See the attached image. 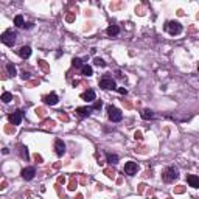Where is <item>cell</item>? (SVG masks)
<instances>
[{
  "instance_id": "obj_1",
  "label": "cell",
  "mask_w": 199,
  "mask_h": 199,
  "mask_svg": "<svg viewBox=\"0 0 199 199\" xmlns=\"http://www.w3.org/2000/svg\"><path fill=\"white\" fill-rule=\"evenodd\" d=\"M177 177H179V171H177L176 166H168V168H165L163 173H162V179H163V182H166V184L174 182Z\"/></svg>"
},
{
  "instance_id": "obj_2",
  "label": "cell",
  "mask_w": 199,
  "mask_h": 199,
  "mask_svg": "<svg viewBox=\"0 0 199 199\" xmlns=\"http://www.w3.org/2000/svg\"><path fill=\"white\" fill-rule=\"evenodd\" d=\"M165 31L170 33L171 36H177V34L182 33V25L176 22V20H170V22L165 23Z\"/></svg>"
},
{
  "instance_id": "obj_3",
  "label": "cell",
  "mask_w": 199,
  "mask_h": 199,
  "mask_svg": "<svg viewBox=\"0 0 199 199\" xmlns=\"http://www.w3.org/2000/svg\"><path fill=\"white\" fill-rule=\"evenodd\" d=\"M0 41H2L5 45H8V47H13V45L16 44V33H14L13 30H6L5 33L0 36Z\"/></svg>"
},
{
  "instance_id": "obj_4",
  "label": "cell",
  "mask_w": 199,
  "mask_h": 199,
  "mask_svg": "<svg viewBox=\"0 0 199 199\" xmlns=\"http://www.w3.org/2000/svg\"><path fill=\"white\" fill-rule=\"evenodd\" d=\"M100 87L104 89V90H109V89H117L115 81H114V78H112V76H109V73H108V75H104V76H103L101 79H100Z\"/></svg>"
},
{
  "instance_id": "obj_5",
  "label": "cell",
  "mask_w": 199,
  "mask_h": 199,
  "mask_svg": "<svg viewBox=\"0 0 199 199\" xmlns=\"http://www.w3.org/2000/svg\"><path fill=\"white\" fill-rule=\"evenodd\" d=\"M108 115H109V118L112 120V122H120V120L123 118V114L120 109H117L115 106H108Z\"/></svg>"
},
{
  "instance_id": "obj_6",
  "label": "cell",
  "mask_w": 199,
  "mask_h": 199,
  "mask_svg": "<svg viewBox=\"0 0 199 199\" xmlns=\"http://www.w3.org/2000/svg\"><path fill=\"white\" fill-rule=\"evenodd\" d=\"M138 171V165L136 162H126L124 163V168H123V173L128 174V176H134V174H137Z\"/></svg>"
},
{
  "instance_id": "obj_7",
  "label": "cell",
  "mask_w": 199,
  "mask_h": 199,
  "mask_svg": "<svg viewBox=\"0 0 199 199\" xmlns=\"http://www.w3.org/2000/svg\"><path fill=\"white\" fill-rule=\"evenodd\" d=\"M22 118H23V112H22V111H14L13 114H9V117H8L9 123H11L13 126H17V124H20Z\"/></svg>"
},
{
  "instance_id": "obj_8",
  "label": "cell",
  "mask_w": 199,
  "mask_h": 199,
  "mask_svg": "<svg viewBox=\"0 0 199 199\" xmlns=\"http://www.w3.org/2000/svg\"><path fill=\"white\" fill-rule=\"evenodd\" d=\"M55 152L59 156V157L65 154V143H64L61 138H56L55 140Z\"/></svg>"
},
{
  "instance_id": "obj_9",
  "label": "cell",
  "mask_w": 199,
  "mask_h": 199,
  "mask_svg": "<svg viewBox=\"0 0 199 199\" xmlns=\"http://www.w3.org/2000/svg\"><path fill=\"white\" fill-rule=\"evenodd\" d=\"M81 98H83L84 101H87V103H92V101H95V100H97V95H95V90L87 89L86 92H83V93H81Z\"/></svg>"
},
{
  "instance_id": "obj_10",
  "label": "cell",
  "mask_w": 199,
  "mask_h": 199,
  "mask_svg": "<svg viewBox=\"0 0 199 199\" xmlns=\"http://www.w3.org/2000/svg\"><path fill=\"white\" fill-rule=\"evenodd\" d=\"M36 174V168L34 166H28V168H23L22 170V177L25 180H31Z\"/></svg>"
},
{
  "instance_id": "obj_11",
  "label": "cell",
  "mask_w": 199,
  "mask_h": 199,
  "mask_svg": "<svg viewBox=\"0 0 199 199\" xmlns=\"http://www.w3.org/2000/svg\"><path fill=\"white\" fill-rule=\"evenodd\" d=\"M17 55H19L20 58H23V59L30 58V55H31V47H30V45H23V47H20L19 50H17Z\"/></svg>"
},
{
  "instance_id": "obj_12",
  "label": "cell",
  "mask_w": 199,
  "mask_h": 199,
  "mask_svg": "<svg viewBox=\"0 0 199 199\" xmlns=\"http://www.w3.org/2000/svg\"><path fill=\"white\" fill-rule=\"evenodd\" d=\"M75 112H76L78 117H81V118H86V117H89L93 111H92V108H76V111H75Z\"/></svg>"
},
{
  "instance_id": "obj_13",
  "label": "cell",
  "mask_w": 199,
  "mask_h": 199,
  "mask_svg": "<svg viewBox=\"0 0 199 199\" xmlns=\"http://www.w3.org/2000/svg\"><path fill=\"white\" fill-rule=\"evenodd\" d=\"M44 103L45 104H50V106H55L58 103V95L56 93H48L44 97Z\"/></svg>"
},
{
  "instance_id": "obj_14",
  "label": "cell",
  "mask_w": 199,
  "mask_h": 199,
  "mask_svg": "<svg viewBox=\"0 0 199 199\" xmlns=\"http://www.w3.org/2000/svg\"><path fill=\"white\" fill-rule=\"evenodd\" d=\"M187 182H188V185H190V187L199 188V177L194 176V174H188V176H187Z\"/></svg>"
},
{
  "instance_id": "obj_15",
  "label": "cell",
  "mask_w": 199,
  "mask_h": 199,
  "mask_svg": "<svg viewBox=\"0 0 199 199\" xmlns=\"http://www.w3.org/2000/svg\"><path fill=\"white\" fill-rule=\"evenodd\" d=\"M106 33H108V36H111V37L118 36V34H120V28H118V25H111V27H108Z\"/></svg>"
},
{
  "instance_id": "obj_16",
  "label": "cell",
  "mask_w": 199,
  "mask_h": 199,
  "mask_svg": "<svg viewBox=\"0 0 199 199\" xmlns=\"http://www.w3.org/2000/svg\"><path fill=\"white\" fill-rule=\"evenodd\" d=\"M140 115H142V118H143V120H151V118H154V112H152L151 109H143Z\"/></svg>"
},
{
  "instance_id": "obj_17",
  "label": "cell",
  "mask_w": 199,
  "mask_h": 199,
  "mask_svg": "<svg viewBox=\"0 0 199 199\" xmlns=\"http://www.w3.org/2000/svg\"><path fill=\"white\" fill-rule=\"evenodd\" d=\"M67 188H69L70 191H75V190H76V188H78V180H76V177H75V176H70V180H69V187H67Z\"/></svg>"
},
{
  "instance_id": "obj_18",
  "label": "cell",
  "mask_w": 199,
  "mask_h": 199,
  "mask_svg": "<svg viewBox=\"0 0 199 199\" xmlns=\"http://www.w3.org/2000/svg\"><path fill=\"white\" fill-rule=\"evenodd\" d=\"M81 73H83L84 76H92V75H93V70H92V67H90V65L84 64V65L81 67Z\"/></svg>"
},
{
  "instance_id": "obj_19",
  "label": "cell",
  "mask_w": 199,
  "mask_h": 199,
  "mask_svg": "<svg viewBox=\"0 0 199 199\" xmlns=\"http://www.w3.org/2000/svg\"><path fill=\"white\" fill-rule=\"evenodd\" d=\"M106 159H108V162L111 163V165H117V163H118V156H117V154H111V152H108V154H106Z\"/></svg>"
},
{
  "instance_id": "obj_20",
  "label": "cell",
  "mask_w": 199,
  "mask_h": 199,
  "mask_svg": "<svg viewBox=\"0 0 199 199\" xmlns=\"http://www.w3.org/2000/svg\"><path fill=\"white\" fill-rule=\"evenodd\" d=\"M14 25H16V27H19V28H23V27H25L23 17L20 16V14H17V16L14 17Z\"/></svg>"
},
{
  "instance_id": "obj_21",
  "label": "cell",
  "mask_w": 199,
  "mask_h": 199,
  "mask_svg": "<svg viewBox=\"0 0 199 199\" xmlns=\"http://www.w3.org/2000/svg\"><path fill=\"white\" fill-rule=\"evenodd\" d=\"M19 149H20V156H22L25 160H28V159H30V154H28V148L23 146V145H20Z\"/></svg>"
},
{
  "instance_id": "obj_22",
  "label": "cell",
  "mask_w": 199,
  "mask_h": 199,
  "mask_svg": "<svg viewBox=\"0 0 199 199\" xmlns=\"http://www.w3.org/2000/svg\"><path fill=\"white\" fill-rule=\"evenodd\" d=\"M37 64H39V67H41L42 70H44L45 73H50V67H48V64L44 61V59H41V61H37Z\"/></svg>"
},
{
  "instance_id": "obj_23",
  "label": "cell",
  "mask_w": 199,
  "mask_h": 199,
  "mask_svg": "<svg viewBox=\"0 0 199 199\" xmlns=\"http://www.w3.org/2000/svg\"><path fill=\"white\" fill-rule=\"evenodd\" d=\"M3 103H9L13 100V93H9V92H5V93H2V97H0Z\"/></svg>"
},
{
  "instance_id": "obj_24",
  "label": "cell",
  "mask_w": 199,
  "mask_h": 199,
  "mask_svg": "<svg viewBox=\"0 0 199 199\" xmlns=\"http://www.w3.org/2000/svg\"><path fill=\"white\" fill-rule=\"evenodd\" d=\"M104 174H106V176H108V177H111V179H115V170H114V168H104Z\"/></svg>"
},
{
  "instance_id": "obj_25",
  "label": "cell",
  "mask_w": 199,
  "mask_h": 199,
  "mask_svg": "<svg viewBox=\"0 0 199 199\" xmlns=\"http://www.w3.org/2000/svg\"><path fill=\"white\" fill-rule=\"evenodd\" d=\"M72 65H73V67H76V69H81V67H83L84 64H83V61H81L79 58H73V59H72Z\"/></svg>"
},
{
  "instance_id": "obj_26",
  "label": "cell",
  "mask_w": 199,
  "mask_h": 199,
  "mask_svg": "<svg viewBox=\"0 0 199 199\" xmlns=\"http://www.w3.org/2000/svg\"><path fill=\"white\" fill-rule=\"evenodd\" d=\"M6 70L9 72V75H11V76H16V67H14L11 62L6 64Z\"/></svg>"
},
{
  "instance_id": "obj_27",
  "label": "cell",
  "mask_w": 199,
  "mask_h": 199,
  "mask_svg": "<svg viewBox=\"0 0 199 199\" xmlns=\"http://www.w3.org/2000/svg\"><path fill=\"white\" fill-rule=\"evenodd\" d=\"M42 126H44V128H50V129H53V128H55V122H53V120H44Z\"/></svg>"
},
{
  "instance_id": "obj_28",
  "label": "cell",
  "mask_w": 199,
  "mask_h": 199,
  "mask_svg": "<svg viewBox=\"0 0 199 199\" xmlns=\"http://www.w3.org/2000/svg\"><path fill=\"white\" fill-rule=\"evenodd\" d=\"M5 132L6 134H14V132H16V128H14L13 124H6V126H5Z\"/></svg>"
},
{
  "instance_id": "obj_29",
  "label": "cell",
  "mask_w": 199,
  "mask_h": 199,
  "mask_svg": "<svg viewBox=\"0 0 199 199\" xmlns=\"http://www.w3.org/2000/svg\"><path fill=\"white\" fill-rule=\"evenodd\" d=\"M93 64H95V65H98V67H106V62L103 61L101 58H95L93 59Z\"/></svg>"
},
{
  "instance_id": "obj_30",
  "label": "cell",
  "mask_w": 199,
  "mask_h": 199,
  "mask_svg": "<svg viewBox=\"0 0 199 199\" xmlns=\"http://www.w3.org/2000/svg\"><path fill=\"white\" fill-rule=\"evenodd\" d=\"M34 112H36V115L41 117V118H44V117H45V109H44V108H37Z\"/></svg>"
},
{
  "instance_id": "obj_31",
  "label": "cell",
  "mask_w": 199,
  "mask_h": 199,
  "mask_svg": "<svg viewBox=\"0 0 199 199\" xmlns=\"http://www.w3.org/2000/svg\"><path fill=\"white\" fill-rule=\"evenodd\" d=\"M20 78H22L23 81H28V79L31 78V73H30V72H25V70H23V72L20 73Z\"/></svg>"
},
{
  "instance_id": "obj_32",
  "label": "cell",
  "mask_w": 199,
  "mask_h": 199,
  "mask_svg": "<svg viewBox=\"0 0 199 199\" xmlns=\"http://www.w3.org/2000/svg\"><path fill=\"white\" fill-rule=\"evenodd\" d=\"M184 191H185V187H184V185H177L176 188H174V193H177V194L184 193Z\"/></svg>"
},
{
  "instance_id": "obj_33",
  "label": "cell",
  "mask_w": 199,
  "mask_h": 199,
  "mask_svg": "<svg viewBox=\"0 0 199 199\" xmlns=\"http://www.w3.org/2000/svg\"><path fill=\"white\" fill-rule=\"evenodd\" d=\"M101 106H103V103L100 101V100H97V101L93 103V106H92V111H95V109H101Z\"/></svg>"
},
{
  "instance_id": "obj_34",
  "label": "cell",
  "mask_w": 199,
  "mask_h": 199,
  "mask_svg": "<svg viewBox=\"0 0 199 199\" xmlns=\"http://www.w3.org/2000/svg\"><path fill=\"white\" fill-rule=\"evenodd\" d=\"M28 87H34V86H39V79H33V81H28L27 83Z\"/></svg>"
},
{
  "instance_id": "obj_35",
  "label": "cell",
  "mask_w": 199,
  "mask_h": 199,
  "mask_svg": "<svg viewBox=\"0 0 199 199\" xmlns=\"http://www.w3.org/2000/svg\"><path fill=\"white\" fill-rule=\"evenodd\" d=\"M65 20H67V22H73V20H75V13H69V14H67Z\"/></svg>"
},
{
  "instance_id": "obj_36",
  "label": "cell",
  "mask_w": 199,
  "mask_h": 199,
  "mask_svg": "<svg viewBox=\"0 0 199 199\" xmlns=\"http://www.w3.org/2000/svg\"><path fill=\"white\" fill-rule=\"evenodd\" d=\"M59 118L64 120V122H69V115H67L65 112H62V111H61V114H59Z\"/></svg>"
},
{
  "instance_id": "obj_37",
  "label": "cell",
  "mask_w": 199,
  "mask_h": 199,
  "mask_svg": "<svg viewBox=\"0 0 199 199\" xmlns=\"http://www.w3.org/2000/svg\"><path fill=\"white\" fill-rule=\"evenodd\" d=\"M122 6H123V3H122V2H120V3H111V8H112V9L122 8Z\"/></svg>"
},
{
  "instance_id": "obj_38",
  "label": "cell",
  "mask_w": 199,
  "mask_h": 199,
  "mask_svg": "<svg viewBox=\"0 0 199 199\" xmlns=\"http://www.w3.org/2000/svg\"><path fill=\"white\" fill-rule=\"evenodd\" d=\"M143 11H145L143 6H137V8H136V13H137V14H140V16H143V14H145Z\"/></svg>"
},
{
  "instance_id": "obj_39",
  "label": "cell",
  "mask_w": 199,
  "mask_h": 199,
  "mask_svg": "<svg viewBox=\"0 0 199 199\" xmlns=\"http://www.w3.org/2000/svg\"><path fill=\"white\" fill-rule=\"evenodd\" d=\"M134 138H136V140H142V132L140 131H137V132L134 134Z\"/></svg>"
},
{
  "instance_id": "obj_40",
  "label": "cell",
  "mask_w": 199,
  "mask_h": 199,
  "mask_svg": "<svg viewBox=\"0 0 199 199\" xmlns=\"http://www.w3.org/2000/svg\"><path fill=\"white\" fill-rule=\"evenodd\" d=\"M117 90H118V92H120V93H122V95H126V93H128V90H126V89H124V87H118V89H117Z\"/></svg>"
},
{
  "instance_id": "obj_41",
  "label": "cell",
  "mask_w": 199,
  "mask_h": 199,
  "mask_svg": "<svg viewBox=\"0 0 199 199\" xmlns=\"http://www.w3.org/2000/svg\"><path fill=\"white\" fill-rule=\"evenodd\" d=\"M34 160H36V162H39V163L42 162V157H41V156L37 154V152H36V154H34Z\"/></svg>"
},
{
  "instance_id": "obj_42",
  "label": "cell",
  "mask_w": 199,
  "mask_h": 199,
  "mask_svg": "<svg viewBox=\"0 0 199 199\" xmlns=\"http://www.w3.org/2000/svg\"><path fill=\"white\" fill-rule=\"evenodd\" d=\"M145 184H140V185H138V193H143V190H145Z\"/></svg>"
},
{
  "instance_id": "obj_43",
  "label": "cell",
  "mask_w": 199,
  "mask_h": 199,
  "mask_svg": "<svg viewBox=\"0 0 199 199\" xmlns=\"http://www.w3.org/2000/svg\"><path fill=\"white\" fill-rule=\"evenodd\" d=\"M64 182H65V177H64V176H59V177H58V184H64Z\"/></svg>"
},
{
  "instance_id": "obj_44",
  "label": "cell",
  "mask_w": 199,
  "mask_h": 199,
  "mask_svg": "<svg viewBox=\"0 0 199 199\" xmlns=\"http://www.w3.org/2000/svg\"><path fill=\"white\" fill-rule=\"evenodd\" d=\"M33 22H28V23H25V28H28V30H31V28H33Z\"/></svg>"
},
{
  "instance_id": "obj_45",
  "label": "cell",
  "mask_w": 199,
  "mask_h": 199,
  "mask_svg": "<svg viewBox=\"0 0 199 199\" xmlns=\"http://www.w3.org/2000/svg\"><path fill=\"white\" fill-rule=\"evenodd\" d=\"M86 182H87V179L83 176V177H81V184H86Z\"/></svg>"
},
{
  "instance_id": "obj_46",
  "label": "cell",
  "mask_w": 199,
  "mask_h": 199,
  "mask_svg": "<svg viewBox=\"0 0 199 199\" xmlns=\"http://www.w3.org/2000/svg\"><path fill=\"white\" fill-rule=\"evenodd\" d=\"M76 199H84V198H83V194H78V196H76Z\"/></svg>"
},
{
  "instance_id": "obj_47",
  "label": "cell",
  "mask_w": 199,
  "mask_h": 199,
  "mask_svg": "<svg viewBox=\"0 0 199 199\" xmlns=\"http://www.w3.org/2000/svg\"><path fill=\"white\" fill-rule=\"evenodd\" d=\"M152 199H157V198H152Z\"/></svg>"
},
{
  "instance_id": "obj_48",
  "label": "cell",
  "mask_w": 199,
  "mask_h": 199,
  "mask_svg": "<svg viewBox=\"0 0 199 199\" xmlns=\"http://www.w3.org/2000/svg\"><path fill=\"white\" fill-rule=\"evenodd\" d=\"M168 199H171V198H168Z\"/></svg>"
}]
</instances>
